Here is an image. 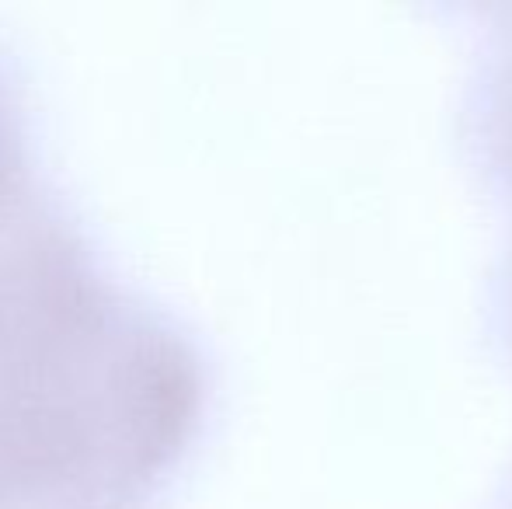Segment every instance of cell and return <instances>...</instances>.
<instances>
[{
	"mask_svg": "<svg viewBox=\"0 0 512 509\" xmlns=\"http://www.w3.org/2000/svg\"><path fill=\"white\" fill-rule=\"evenodd\" d=\"M98 509H136V506H98Z\"/></svg>",
	"mask_w": 512,
	"mask_h": 509,
	"instance_id": "cell-3",
	"label": "cell"
},
{
	"mask_svg": "<svg viewBox=\"0 0 512 509\" xmlns=\"http://www.w3.org/2000/svg\"><path fill=\"white\" fill-rule=\"evenodd\" d=\"M164 311L108 276L67 203L0 210V509L112 496L171 412Z\"/></svg>",
	"mask_w": 512,
	"mask_h": 509,
	"instance_id": "cell-1",
	"label": "cell"
},
{
	"mask_svg": "<svg viewBox=\"0 0 512 509\" xmlns=\"http://www.w3.org/2000/svg\"><path fill=\"white\" fill-rule=\"evenodd\" d=\"M39 185L28 88L21 81L18 60L0 46V210Z\"/></svg>",
	"mask_w": 512,
	"mask_h": 509,
	"instance_id": "cell-2",
	"label": "cell"
}]
</instances>
